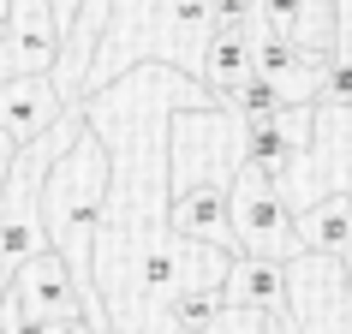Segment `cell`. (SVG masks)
I'll use <instances>...</instances> for the list:
<instances>
[{"label": "cell", "mask_w": 352, "mask_h": 334, "mask_svg": "<svg viewBox=\"0 0 352 334\" xmlns=\"http://www.w3.org/2000/svg\"><path fill=\"white\" fill-rule=\"evenodd\" d=\"M233 245L245 257H275V263H293L305 251L298 239V209L287 203L275 173H263L257 162L239 167L233 179Z\"/></svg>", "instance_id": "obj_5"}, {"label": "cell", "mask_w": 352, "mask_h": 334, "mask_svg": "<svg viewBox=\"0 0 352 334\" xmlns=\"http://www.w3.org/2000/svg\"><path fill=\"white\" fill-rule=\"evenodd\" d=\"M215 42V0H113L108 36L90 60V90H108L138 66H179L204 78V54Z\"/></svg>", "instance_id": "obj_3"}, {"label": "cell", "mask_w": 352, "mask_h": 334, "mask_svg": "<svg viewBox=\"0 0 352 334\" xmlns=\"http://www.w3.org/2000/svg\"><path fill=\"white\" fill-rule=\"evenodd\" d=\"M60 42H66V30H60L54 0H6V12H0V78L54 72Z\"/></svg>", "instance_id": "obj_9"}, {"label": "cell", "mask_w": 352, "mask_h": 334, "mask_svg": "<svg viewBox=\"0 0 352 334\" xmlns=\"http://www.w3.org/2000/svg\"><path fill=\"white\" fill-rule=\"evenodd\" d=\"M298 334H352V269L322 251H298L287 263Z\"/></svg>", "instance_id": "obj_8"}, {"label": "cell", "mask_w": 352, "mask_h": 334, "mask_svg": "<svg viewBox=\"0 0 352 334\" xmlns=\"http://www.w3.org/2000/svg\"><path fill=\"white\" fill-rule=\"evenodd\" d=\"M72 113V102L60 96L54 72H30V78H0V131L12 144H36L42 131H54Z\"/></svg>", "instance_id": "obj_11"}, {"label": "cell", "mask_w": 352, "mask_h": 334, "mask_svg": "<svg viewBox=\"0 0 352 334\" xmlns=\"http://www.w3.org/2000/svg\"><path fill=\"white\" fill-rule=\"evenodd\" d=\"M257 24V0H215V30H251Z\"/></svg>", "instance_id": "obj_19"}, {"label": "cell", "mask_w": 352, "mask_h": 334, "mask_svg": "<svg viewBox=\"0 0 352 334\" xmlns=\"http://www.w3.org/2000/svg\"><path fill=\"white\" fill-rule=\"evenodd\" d=\"M204 78L179 66H138L108 90H90L78 108L113 155L108 209L96 233V287L113 316V334H186L173 298L186 293V239L173 233V113L209 108Z\"/></svg>", "instance_id": "obj_1"}, {"label": "cell", "mask_w": 352, "mask_h": 334, "mask_svg": "<svg viewBox=\"0 0 352 334\" xmlns=\"http://www.w3.org/2000/svg\"><path fill=\"white\" fill-rule=\"evenodd\" d=\"M108 173H113V155L102 144V131L84 126L78 144L48 167V186H42L48 245L72 263L78 298H84V316L96 334H113V316L102 304V287H96V233H102V209H108Z\"/></svg>", "instance_id": "obj_2"}, {"label": "cell", "mask_w": 352, "mask_h": 334, "mask_svg": "<svg viewBox=\"0 0 352 334\" xmlns=\"http://www.w3.org/2000/svg\"><path fill=\"white\" fill-rule=\"evenodd\" d=\"M173 197L197 186H233L239 167L251 162V126L233 102H209V108H179L173 113Z\"/></svg>", "instance_id": "obj_4"}, {"label": "cell", "mask_w": 352, "mask_h": 334, "mask_svg": "<svg viewBox=\"0 0 352 334\" xmlns=\"http://www.w3.org/2000/svg\"><path fill=\"white\" fill-rule=\"evenodd\" d=\"M227 304H251V311H275L293 316V287H287V263L275 257H233V275H227Z\"/></svg>", "instance_id": "obj_13"}, {"label": "cell", "mask_w": 352, "mask_h": 334, "mask_svg": "<svg viewBox=\"0 0 352 334\" xmlns=\"http://www.w3.org/2000/svg\"><path fill=\"white\" fill-rule=\"evenodd\" d=\"M221 311H227V293H221V287H191V293L173 298V322H179L186 334H204Z\"/></svg>", "instance_id": "obj_16"}, {"label": "cell", "mask_w": 352, "mask_h": 334, "mask_svg": "<svg viewBox=\"0 0 352 334\" xmlns=\"http://www.w3.org/2000/svg\"><path fill=\"white\" fill-rule=\"evenodd\" d=\"M0 334H6V329H0Z\"/></svg>", "instance_id": "obj_22"}, {"label": "cell", "mask_w": 352, "mask_h": 334, "mask_svg": "<svg viewBox=\"0 0 352 334\" xmlns=\"http://www.w3.org/2000/svg\"><path fill=\"white\" fill-rule=\"evenodd\" d=\"M275 322L280 316L275 311H251V304H227L215 322H209L204 334H275Z\"/></svg>", "instance_id": "obj_17"}, {"label": "cell", "mask_w": 352, "mask_h": 334, "mask_svg": "<svg viewBox=\"0 0 352 334\" xmlns=\"http://www.w3.org/2000/svg\"><path fill=\"white\" fill-rule=\"evenodd\" d=\"M251 78H257V36H251V30H215V42H209V54H204L209 96L233 102Z\"/></svg>", "instance_id": "obj_15"}, {"label": "cell", "mask_w": 352, "mask_h": 334, "mask_svg": "<svg viewBox=\"0 0 352 334\" xmlns=\"http://www.w3.org/2000/svg\"><path fill=\"white\" fill-rule=\"evenodd\" d=\"M173 233L239 251V245H233V186H197V191H179V197H173Z\"/></svg>", "instance_id": "obj_14"}, {"label": "cell", "mask_w": 352, "mask_h": 334, "mask_svg": "<svg viewBox=\"0 0 352 334\" xmlns=\"http://www.w3.org/2000/svg\"><path fill=\"white\" fill-rule=\"evenodd\" d=\"M78 316H84V298H78L72 263L60 257L54 245L24 263L19 280H12V293L0 298V329L6 334L36 329V322H78ZM84 322H90V316H84Z\"/></svg>", "instance_id": "obj_7"}, {"label": "cell", "mask_w": 352, "mask_h": 334, "mask_svg": "<svg viewBox=\"0 0 352 334\" xmlns=\"http://www.w3.org/2000/svg\"><path fill=\"white\" fill-rule=\"evenodd\" d=\"M340 36H346V30H340Z\"/></svg>", "instance_id": "obj_21"}, {"label": "cell", "mask_w": 352, "mask_h": 334, "mask_svg": "<svg viewBox=\"0 0 352 334\" xmlns=\"http://www.w3.org/2000/svg\"><path fill=\"white\" fill-rule=\"evenodd\" d=\"M280 191L293 209L322 203L329 191L352 197V102H316V131L305 155L280 173Z\"/></svg>", "instance_id": "obj_6"}, {"label": "cell", "mask_w": 352, "mask_h": 334, "mask_svg": "<svg viewBox=\"0 0 352 334\" xmlns=\"http://www.w3.org/2000/svg\"><path fill=\"white\" fill-rule=\"evenodd\" d=\"M322 102H352V30L334 42V54H329V90H322Z\"/></svg>", "instance_id": "obj_18"}, {"label": "cell", "mask_w": 352, "mask_h": 334, "mask_svg": "<svg viewBox=\"0 0 352 334\" xmlns=\"http://www.w3.org/2000/svg\"><path fill=\"white\" fill-rule=\"evenodd\" d=\"M12 162H19V144L0 131V191H6V173H12Z\"/></svg>", "instance_id": "obj_20"}, {"label": "cell", "mask_w": 352, "mask_h": 334, "mask_svg": "<svg viewBox=\"0 0 352 334\" xmlns=\"http://www.w3.org/2000/svg\"><path fill=\"white\" fill-rule=\"evenodd\" d=\"M245 126H251V162L280 179V173L305 155V144H311L316 108H280V113H269V120H245Z\"/></svg>", "instance_id": "obj_12"}, {"label": "cell", "mask_w": 352, "mask_h": 334, "mask_svg": "<svg viewBox=\"0 0 352 334\" xmlns=\"http://www.w3.org/2000/svg\"><path fill=\"white\" fill-rule=\"evenodd\" d=\"M257 78L287 102V108H316L329 90V54L298 48L287 36H263L257 42Z\"/></svg>", "instance_id": "obj_10"}]
</instances>
